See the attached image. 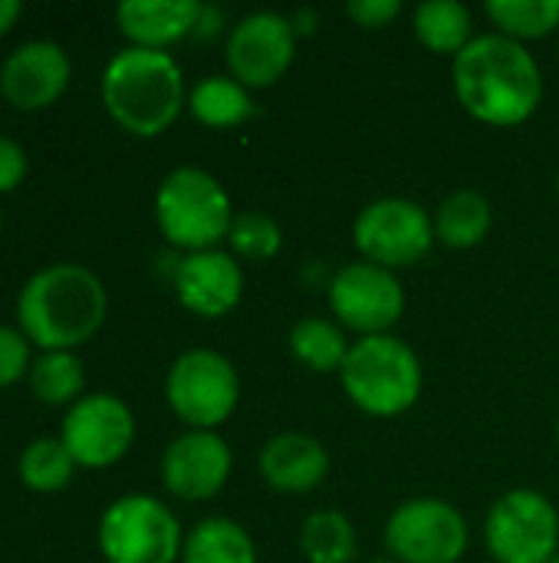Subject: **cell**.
I'll list each match as a JSON object with an SVG mask.
<instances>
[{
  "mask_svg": "<svg viewBox=\"0 0 559 563\" xmlns=\"http://www.w3.org/2000/svg\"><path fill=\"white\" fill-rule=\"evenodd\" d=\"M297 56V30L277 10H254L227 33V69L247 89H264L283 79Z\"/></svg>",
  "mask_w": 559,
  "mask_h": 563,
  "instance_id": "cell-12",
  "label": "cell"
},
{
  "mask_svg": "<svg viewBox=\"0 0 559 563\" xmlns=\"http://www.w3.org/2000/svg\"><path fill=\"white\" fill-rule=\"evenodd\" d=\"M484 541L497 563H550L559 554V515L534 488H514L494 501Z\"/></svg>",
  "mask_w": 559,
  "mask_h": 563,
  "instance_id": "cell-9",
  "label": "cell"
},
{
  "mask_svg": "<svg viewBox=\"0 0 559 563\" xmlns=\"http://www.w3.org/2000/svg\"><path fill=\"white\" fill-rule=\"evenodd\" d=\"M260 475L283 495H306L323 485L329 472L326 445L306 432H280L260 449Z\"/></svg>",
  "mask_w": 559,
  "mask_h": 563,
  "instance_id": "cell-17",
  "label": "cell"
},
{
  "mask_svg": "<svg viewBox=\"0 0 559 563\" xmlns=\"http://www.w3.org/2000/svg\"><path fill=\"white\" fill-rule=\"evenodd\" d=\"M181 548V525L155 495H122L99 518V551L109 563H175Z\"/></svg>",
  "mask_w": 559,
  "mask_h": 563,
  "instance_id": "cell-6",
  "label": "cell"
},
{
  "mask_svg": "<svg viewBox=\"0 0 559 563\" xmlns=\"http://www.w3.org/2000/svg\"><path fill=\"white\" fill-rule=\"evenodd\" d=\"M20 482L33 492H59L72 482L76 462L63 439H33L16 462Z\"/></svg>",
  "mask_w": 559,
  "mask_h": 563,
  "instance_id": "cell-27",
  "label": "cell"
},
{
  "mask_svg": "<svg viewBox=\"0 0 559 563\" xmlns=\"http://www.w3.org/2000/svg\"><path fill=\"white\" fill-rule=\"evenodd\" d=\"M188 109L201 125L211 129H234L244 125L254 112L250 89L234 76H204L188 92Z\"/></svg>",
  "mask_w": 559,
  "mask_h": 563,
  "instance_id": "cell-20",
  "label": "cell"
},
{
  "mask_svg": "<svg viewBox=\"0 0 559 563\" xmlns=\"http://www.w3.org/2000/svg\"><path fill=\"white\" fill-rule=\"evenodd\" d=\"M0 228H3V211H0Z\"/></svg>",
  "mask_w": 559,
  "mask_h": 563,
  "instance_id": "cell-36",
  "label": "cell"
},
{
  "mask_svg": "<svg viewBox=\"0 0 559 563\" xmlns=\"http://www.w3.org/2000/svg\"><path fill=\"white\" fill-rule=\"evenodd\" d=\"M30 389L46 406H72L82 399L86 389V369L82 360L72 350H46L30 366Z\"/></svg>",
  "mask_w": 559,
  "mask_h": 563,
  "instance_id": "cell-24",
  "label": "cell"
},
{
  "mask_svg": "<svg viewBox=\"0 0 559 563\" xmlns=\"http://www.w3.org/2000/svg\"><path fill=\"white\" fill-rule=\"evenodd\" d=\"M484 10L497 33L517 43L559 33V0H491Z\"/></svg>",
  "mask_w": 559,
  "mask_h": 563,
  "instance_id": "cell-26",
  "label": "cell"
},
{
  "mask_svg": "<svg viewBox=\"0 0 559 563\" xmlns=\"http://www.w3.org/2000/svg\"><path fill=\"white\" fill-rule=\"evenodd\" d=\"M557 195H559V178H557Z\"/></svg>",
  "mask_w": 559,
  "mask_h": 563,
  "instance_id": "cell-39",
  "label": "cell"
},
{
  "mask_svg": "<svg viewBox=\"0 0 559 563\" xmlns=\"http://www.w3.org/2000/svg\"><path fill=\"white\" fill-rule=\"evenodd\" d=\"M165 396L171 412L188 429L214 432L237 409L241 379L227 356L214 350H188L171 363L165 376Z\"/></svg>",
  "mask_w": 559,
  "mask_h": 563,
  "instance_id": "cell-7",
  "label": "cell"
},
{
  "mask_svg": "<svg viewBox=\"0 0 559 563\" xmlns=\"http://www.w3.org/2000/svg\"><path fill=\"white\" fill-rule=\"evenodd\" d=\"M468 541L465 515L441 498H409L385 525V548L399 563H458Z\"/></svg>",
  "mask_w": 559,
  "mask_h": 563,
  "instance_id": "cell-10",
  "label": "cell"
},
{
  "mask_svg": "<svg viewBox=\"0 0 559 563\" xmlns=\"http://www.w3.org/2000/svg\"><path fill=\"white\" fill-rule=\"evenodd\" d=\"M415 36L432 53L458 56L474 40V16L461 0H425L415 7Z\"/></svg>",
  "mask_w": 559,
  "mask_h": 563,
  "instance_id": "cell-22",
  "label": "cell"
},
{
  "mask_svg": "<svg viewBox=\"0 0 559 563\" xmlns=\"http://www.w3.org/2000/svg\"><path fill=\"white\" fill-rule=\"evenodd\" d=\"M33 366L30 360V340L23 336V330L0 323V389L13 386L20 376H26Z\"/></svg>",
  "mask_w": 559,
  "mask_h": 563,
  "instance_id": "cell-29",
  "label": "cell"
},
{
  "mask_svg": "<svg viewBox=\"0 0 559 563\" xmlns=\"http://www.w3.org/2000/svg\"><path fill=\"white\" fill-rule=\"evenodd\" d=\"M557 442H559V419H557Z\"/></svg>",
  "mask_w": 559,
  "mask_h": 563,
  "instance_id": "cell-37",
  "label": "cell"
},
{
  "mask_svg": "<svg viewBox=\"0 0 559 563\" xmlns=\"http://www.w3.org/2000/svg\"><path fill=\"white\" fill-rule=\"evenodd\" d=\"M26 175V148L10 139L0 135V191H13Z\"/></svg>",
  "mask_w": 559,
  "mask_h": 563,
  "instance_id": "cell-31",
  "label": "cell"
},
{
  "mask_svg": "<svg viewBox=\"0 0 559 563\" xmlns=\"http://www.w3.org/2000/svg\"><path fill=\"white\" fill-rule=\"evenodd\" d=\"M59 439L69 449L76 465L105 468L132 449L135 416L119 396L89 393L69 406Z\"/></svg>",
  "mask_w": 559,
  "mask_h": 563,
  "instance_id": "cell-13",
  "label": "cell"
},
{
  "mask_svg": "<svg viewBox=\"0 0 559 563\" xmlns=\"http://www.w3.org/2000/svg\"><path fill=\"white\" fill-rule=\"evenodd\" d=\"M326 297L336 323L359 336L389 333L405 313V287L395 271H385L369 261L343 264L329 277Z\"/></svg>",
  "mask_w": 559,
  "mask_h": 563,
  "instance_id": "cell-11",
  "label": "cell"
},
{
  "mask_svg": "<svg viewBox=\"0 0 559 563\" xmlns=\"http://www.w3.org/2000/svg\"><path fill=\"white\" fill-rule=\"evenodd\" d=\"M72 73L69 53L56 40H23L13 46L0 66V92L7 96L10 106L33 112L59 99Z\"/></svg>",
  "mask_w": 559,
  "mask_h": 563,
  "instance_id": "cell-15",
  "label": "cell"
},
{
  "mask_svg": "<svg viewBox=\"0 0 559 563\" xmlns=\"http://www.w3.org/2000/svg\"><path fill=\"white\" fill-rule=\"evenodd\" d=\"M455 96L484 125H521L544 99V73L534 53L504 36L478 33L451 66Z\"/></svg>",
  "mask_w": 559,
  "mask_h": 563,
  "instance_id": "cell-1",
  "label": "cell"
},
{
  "mask_svg": "<svg viewBox=\"0 0 559 563\" xmlns=\"http://www.w3.org/2000/svg\"><path fill=\"white\" fill-rule=\"evenodd\" d=\"M234 214L224 185L198 165L171 168L155 191V221L168 244L185 254L211 251L227 241Z\"/></svg>",
  "mask_w": 559,
  "mask_h": 563,
  "instance_id": "cell-5",
  "label": "cell"
},
{
  "mask_svg": "<svg viewBox=\"0 0 559 563\" xmlns=\"http://www.w3.org/2000/svg\"><path fill=\"white\" fill-rule=\"evenodd\" d=\"M349 346L346 330L329 317H303L290 330V353L313 373H339Z\"/></svg>",
  "mask_w": 559,
  "mask_h": 563,
  "instance_id": "cell-23",
  "label": "cell"
},
{
  "mask_svg": "<svg viewBox=\"0 0 559 563\" xmlns=\"http://www.w3.org/2000/svg\"><path fill=\"white\" fill-rule=\"evenodd\" d=\"M231 449L217 432L188 429L161 455V482L181 501L214 498L231 475Z\"/></svg>",
  "mask_w": 559,
  "mask_h": 563,
  "instance_id": "cell-14",
  "label": "cell"
},
{
  "mask_svg": "<svg viewBox=\"0 0 559 563\" xmlns=\"http://www.w3.org/2000/svg\"><path fill=\"white\" fill-rule=\"evenodd\" d=\"M550 563H559V554H557V558H554V561H550Z\"/></svg>",
  "mask_w": 559,
  "mask_h": 563,
  "instance_id": "cell-38",
  "label": "cell"
},
{
  "mask_svg": "<svg viewBox=\"0 0 559 563\" xmlns=\"http://www.w3.org/2000/svg\"><path fill=\"white\" fill-rule=\"evenodd\" d=\"M221 23H224L221 10H214V7H208V3H201L198 23H194V36H217V33H221Z\"/></svg>",
  "mask_w": 559,
  "mask_h": 563,
  "instance_id": "cell-32",
  "label": "cell"
},
{
  "mask_svg": "<svg viewBox=\"0 0 559 563\" xmlns=\"http://www.w3.org/2000/svg\"><path fill=\"white\" fill-rule=\"evenodd\" d=\"M102 102L132 135H161L185 106V73L165 49L125 46L102 69Z\"/></svg>",
  "mask_w": 559,
  "mask_h": 563,
  "instance_id": "cell-3",
  "label": "cell"
},
{
  "mask_svg": "<svg viewBox=\"0 0 559 563\" xmlns=\"http://www.w3.org/2000/svg\"><path fill=\"white\" fill-rule=\"evenodd\" d=\"M300 548L310 563H353L359 541L343 511H313L300 528Z\"/></svg>",
  "mask_w": 559,
  "mask_h": 563,
  "instance_id": "cell-25",
  "label": "cell"
},
{
  "mask_svg": "<svg viewBox=\"0 0 559 563\" xmlns=\"http://www.w3.org/2000/svg\"><path fill=\"white\" fill-rule=\"evenodd\" d=\"M343 389L356 409L376 419H392L409 412L425 386V369L418 353L392 336H359L349 346V356L339 369Z\"/></svg>",
  "mask_w": 559,
  "mask_h": 563,
  "instance_id": "cell-4",
  "label": "cell"
},
{
  "mask_svg": "<svg viewBox=\"0 0 559 563\" xmlns=\"http://www.w3.org/2000/svg\"><path fill=\"white\" fill-rule=\"evenodd\" d=\"M201 3L198 0H125L115 7V20L132 46L165 49L185 36H194Z\"/></svg>",
  "mask_w": 559,
  "mask_h": 563,
  "instance_id": "cell-18",
  "label": "cell"
},
{
  "mask_svg": "<svg viewBox=\"0 0 559 563\" xmlns=\"http://www.w3.org/2000/svg\"><path fill=\"white\" fill-rule=\"evenodd\" d=\"M290 23H293V30H297V36H300V33H310L320 20H316V13H310V10H297V13L290 16Z\"/></svg>",
  "mask_w": 559,
  "mask_h": 563,
  "instance_id": "cell-34",
  "label": "cell"
},
{
  "mask_svg": "<svg viewBox=\"0 0 559 563\" xmlns=\"http://www.w3.org/2000/svg\"><path fill=\"white\" fill-rule=\"evenodd\" d=\"M20 13H23V3L20 0H0V36L20 20Z\"/></svg>",
  "mask_w": 559,
  "mask_h": 563,
  "instance_id": "cell-33",
  "label": "cell"
},
{
  "mask_svg": "<svg viewBox=\"0 0 559 563\" xmlns=\"http://www.w3.org/2000/svg\"><path fill=\"white\" fill-rule=\"evenodd\" d=\"M353 241L362 261L385 271L412 267L435 247V218L412 198H379L356 214Z\"/></svg>",
  "mask_w": 559,
  "mask_h": 563,
  "instance_id": "cell-8",
  "label": "cell"
},
{
  "mask_svg": "<svg viewBox=\"0 0 559 563\" xmlns=\"http://www.w3.org/2000/svg\"><path fill=\"white\" fill-rule=\"evenodd\" d=\"M109 313L102 277L76 261L36 271L16 297V323L30 343L46 350H76L92 340Z\"/></svg>",
  "mask_w": 559,
  "mask_h": 563,
  "instance_id": "cell-2",
  "label": "cell"
},
{
  "mask_svg": "<svg viewBox=\"0 0 559 563\" xmlns=\"http://www.w3.org/2000/svg\"><path fill=\"white\" fill-rule=\"evenodd\" d=\"M171 284L181 307L204 320L231 313L244 297V271L237 257L221 247L185 254L175 267Z\"/></svg>",
  "mask_w": 559,
  "mask_h": 563,
  "instance_id": "cell-16",
  "label": "cell"
},
{
  "mask_svg": "<svg viewBox=\"0 0 559 563\" xmlns=\"http://www.w3.org/2000/svg\"><path fill=\"white\" fill-rule=\"evenodd\" d=\"M227 244L241 261H270L283 247V231L267 211H237L227 231Z\"/></svg>",
  "mask_w": 559,
  "mask_h": 563,
  "instance_id": "cell-28",
  "label": "cell"
},
{
  "mask_svg": "<svg viewBox=\"0 0 559 563\" xmlns=\"http://www.w3.org/2000/svg\"><path fill=\"white\" fill-rule=\"evenodd\" d=\"M181 563H257V548L237 521L204 518L185 538Z\"/></svg>",
  "mask_w": 559,
  "mask_h": 563,
  "instance_id": "cell-21",
  "label": "cell"
},
{
  "mask_svg": "<svg viewBox=\"0 0 559 563\" xmlns=\"http://www.w3.org/2000/svg\"><path fill=\"white\" fill-rule=\"evenodd\" d=\"M372 563H399V561H392V558H379V561H372Z\"/></svg>",
  "mask_w": 559,
  "mask_h": 563,
  "instance_id": "cell-35",
  "label": "cell"
},
{
  "mask_svg": "<svg viewBox=\"0 0 559 563\" xmlns=\"http://www.w3.org/2000/svg\"><path fill=\"white\" fill-rule=\"evenodd\" d=\"M491 224H494L491 201L474 188H461V191H451L438 205L435 241H441L445 247H455V251H468L488 238Z\"/></svg>",
  "mask_w": 559,
  "mask_h": 563,
  "instance_id": "cell-19",
  "label": "cell"
},
{
  "mask_svg": "<svg viewBox=\"0 0 559 563\" xmlns=\"http://www.w3.org/2000/svg\"><path fill=\"white\" fill-rule=\"evenodd\" d=\"M399 13H402L399 0H349L346 3V16L366 30H379V26L392 23Z\"/></svg>",
  "mask_w": 559,
  "mask_h": 563,
  "instance_id": "cell-30",
  "label": "cell"
}]
</instances>
